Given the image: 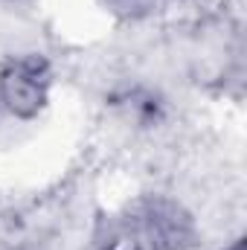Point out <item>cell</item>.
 <instances>
[{
	"label": "cell",
	"mask_w": 247,
	"mask_h": 250,
	"mask_svg": "<svg viewBox=\"0 0 247 250\" xmlns=\"http://www.w3.org/2000/svg\"><path fill=\"white\" fill-rule=\"evenodd\" d=\"M201 227L184 201L145 192L102 212L87 236V250H195Z\"/></svg>",
	"instance_id": "cell-1"
},
{
	"label": "cell",
	"mask_w": 247,
	"mask_h": 250,
	"mask_svg": "<svg viewBox=\"0 0 247 250\" xmlns=\"http://www.w3.org/2000/svg\"><path fill=\"white\" fill-rule=\"evenodd\" d=\"M56 70L38 50H21L0 62V111L15 123H35L53 102Z\"/></svg>",
	"instance_id": "cell-2"
},
{
	"label": "cell",
	"mask_w": 247,
	"mask_h": 250,
	"mask_svg": "<svg viewBox=\"0 0 247 250\" xmlns=\"http://www.w3.org/2000/svg\"><path fill=\"white\" fill-rule=\"evenodd\" d=\"M108 111L128 125L131 131H157L160 125L169 120V99L160 87L148 82H125L108 90L105 96Z\"/></svg>",
	"instance_id": "cell-3"
},
{
	"label": "cell",
	"mask_w": 247,
	"mask_h": 250,
	"mask_svg": "<svg viewBox=\"0 0 247 250\" xmlns=\"http://www.w3.org/2000/svg\"><path fill=\"white\" fill-rule=\"evenodd\" d=\"M114 18L128 21V23H137V21H148L154 18L157 12H163L166 6L172 3H184V0H99Z\"/></svg>",
	"instance_id": "cell-4"
},
{
	"label": "cell",
	"mask_w": 247,
	"mask_h": 250,
	"mask_svg": "<svg viewBox=\"0 0 247 250\" xmlns=\"http://www.w3.org/2000/svg\"><path fill=\"white\" fill-rule=\"evenodd\" d=\"M218 250H247V242H245V236H236L230 245H224V248H218Z\"/></svg>",
	"instance_id": "cell-5"
},
{
	"label": "cell",
	"mask_w": 247,
	"mask_h": 250,
	"mask_svg": "<svg viewBox=\"0 0 247 250\" xmlns=\"http://www.w3.org/2000/svg\"><path fill=\"white\" fill-rule=\"evenodd\" d=\"M12 250H47V248H35V245H21V248H12Z\"/></svg>",
	"instance_id": "cell-6"
},
{
	"label": "cell",
	"mask_w": 247,
	"mask_h": 250,
	"mask_svg": "<svg viewBox=\"0 0 247 250\" xmlns=\"http://www.w3.org/2000/svg\"><path fill=\"white\" fill-rule=\"evenodd\" d=\"M0 3H21V0H0Z\"/></svg>",
	"instance_id": "cell-7"
}]
</instances>
